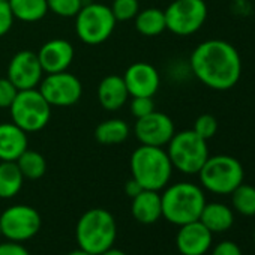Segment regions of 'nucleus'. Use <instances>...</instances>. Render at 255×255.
I'll list each match as a JSON object with an SVG mask.
<instances>
[{
  "label": "nucleus",
  "instance_id": "nucleus-7",
  "mask_svg": "<svg viewBox=\"0 0 255 255\" xmlns=\"http://www.w3.org/2000/svg\"><path fill=\"white\" fill-rule=\"evenodd\" d=\"M74 18L77 36L87 45H99L108 41L117 24L111 8L98 2L84 3Z\"/></svg>",
  "mask_w": 255,
  "mask_h": 255
},
{
  "label": "nucleus",
  "instance_id": "nucleus-9",
  "mask_svg": "<svg viewBox=\"0 0 255 255\" xmlns=\"http://www.w3.org/2000/svg\"><path fill=\"white\" fill-rule=\"evenodd\" d=\"M167 30L177 36L197 33L207 20L204 0H173L164 11Z\"/></svg>",
  "mask_w": 255,
  "mask_h": 255
},
{
  "label": "nucleus",
  "instance_id": "nucleus-32",
  "mask_svg": "<svg viewBox=\"0 0 255 255\" xmlns=\"http://www.w3.org/2000/svg\"><path fill=\"white\" fill-rule=\"evenodd\" d=\"M14 15L8 2H0V38H3L14 26Z\"/></svg>",
  "mask_w": 255,
  "mask_h": 255
},
{
  "label": "nucleus",
  "instance_id": "nucleus-19",
  "mask_svg": "<svg viewBox=\"0 0 255 255\" xmlns=\"http://www.w3.org/2000/svg\"><path fill=\"white\" fill-rule=\"evenodd\" d=\"M132 216L137 222L144 225H152L162 218V204L159 191L143 189L138 195L132 198L131 204Z\"/></svg>",
  "mask_w": 255,
  "mask_h": 255
},
{
  "label": "nucleus",
  "instance_id": "nucleus-20",
  "mask_svg": "<svg viewBox=\"0 0 255 255\" xmlns=\"http://www.w3.org/2000/svg\"><path fill=\"white\" fill-rule=\"evenodd\" d=\"M198 221L212 234L225 233L234 224V210L224 203H206Z\"/></svg>",
  "mask_w": 255,
  "mask_h": 255
},
{
  "label": "nucleus",
  "instance_id": "nucleus-10",
  "mask_svg": "<svg viewBox=\"0 0 255 255\" xmlns=\"http://www.w3.org/2000/svg\"><path fill=\"white\" fill-rule=\"evenodd\" d=\"M41 215L36 209L26 204H15L8 207L0 215V231L8 240L26 242L38 234L41 230Z\"/></svg>",
  "mask_w": 255,
  "mask_h": 255
},
{
  "label": "nucleus",
  "instance_id": "nucleus-23",
  "mask_svg": "<svg viewBox=\"0 0 255 255\" xmlns=\"http://www.w3.org/2000/svg\"><path fill=\"white\" fill-rule=\"evenodd\" d=\"M135 29L143 36H158L164 30H167L165 23V14L159 8H147L143 11H138V14L134 18Z\"/></svg>",
  "mask_w": 255,
  "mask_h": 255
},
{
  "label": "nucleus",
  "instance_id": "nucleus-4",
  "mask_svg": "<svg viewBox=\"0 0 255 255\" xmlns=\"http://www.w3.org/2000/svg\"><path fill=\"white\" fill-rule=\"evenodd\" d=\"M78 248L99 255L113 248L117 236L114 216L105 209H90L81 215L75 230Z\"/></svg>",
  "mask_w": 255,
  "mask_h": 255
},
{
  "label": "nucleus",
  "instance_id": "nucleus-35",
  "mask_svg": "<svg viewBox=\"0 0 255 255\" xmlns=\"http://www.w3.org/2000/svg\"><path fill=\"white\" fill-rule=\"evenodd\" d=\"M125 191H126L128 197L134 198L135 195H138V194L143 191V186H141V185H140L134 177H131L129 180L126 182V185H125Z\"/></svg>",
  "mask_w": 255,
  "mask_h": 255
},
{
  "label": "nucleus",
  "instance_id": "nucleus-1",
  "mask_svg": "<svg viewBox=\"0 0 255 255\" xmlns=\"http://www.w3.org/2000/svg\"><path fill=\"white\" fill-rule=\"evenodd\" d=\"M189 66L195 78L213 90H230L242 77V59L236 47L224 39H207L198 44Z\"/></svg>",
  "mask_w": 255,
  "mask_h": 255
},
{
  "label": "nucleus",
  "instance_id": "nucleus-33",
  "mask_svg": "<svg viewBox=\"0 0 255 255\" xmlns=\"http://www.w3.org/2000/svg\"><path fill=\"white\" fill-rule=\"evenodd\" d=\"M212 255H243V254L237 243L231 240H224V242H219L212 249Z\"/></svg>",
  "mask_w": 255,
  "mask_h": 255
},
{
  "label": "nucleus",
  "instance_id": "nucleus-30",
  "mask_svg": "<svg viewBox=\"0 0 255 255\" xmlns=\"http://www.w3.org/2000/svg\"><path fill=\"white\" fill-rule=\"evenodd\" d=\"M129 110L135 119L144 117L150 114L152 111H155V101L153 98H149V96H132Z\"/></svg>",
  "mask_w": 255,
  "mask_h": 255
},
{
  "label": "nucleus",
  "instance_id": "nucleus-36",
  "mask_svg": "<svg viewBox=\"0 0 255 255\" xmlns=\"http://www.w3.org/2000/svg\"><path fill=\"white\" fill-rule=\"evenodd\" d=\"M99 255H128V254H126V252H123V251H120V249L110 248V249H107L105 252H102V254H99Z\"/></svg>",
  "mask_w": 255,
  "mask_h": 255
},
{
  "label": "nucleus",
  "instance_id": "nucleus-12",
  "mask_svg": "<svg viewBox=\"0 0 255 255\" xmlns=\"http://www.w3.org/2000/svg\"><path fill=\"white\" fill-rule=\"evenodd\" d=\"M134 134L144 146L165 147L176 134V126L168 114L155 110L150 114L137 119Z\"/></svg>",
  "mask_w": 255,
  "mask_h": 255
},
{
  "label": "nucleus",
  "instance_id": "nucleus-6",
  "mask_svg": "<svg viewBox=\"0 0 255 255\" xmlns=\"http://www.w3.org/2000/svg\"><path fill=\"white\" fill-rule=\"evenodd\" d=\"M167 153L173 168L189 176L198 174L210 156L207 140L197 135L192 129L176 132L167 144Z\"/></svg>",
  "mask_w": 255,
  "mask_h": 255
},
{
  "label": "nucleus",
  "instance_id": "nucleus-37",
  "mask_svg": "<svg viewBox=\"0 0 255 255\" xmlns=\"http://www.w3.org/2000/svg\"><path fill=\"white\" fill-rule=\"evenodd\" d=\"M68 255H93V254H90V252H87V251H84V249L78 248V249H74V251H71Z\"/></svg>",
  "mask_w": 255,
  "mask_h": 255
},
{
  "label": "nucleus",
  "instance_id": "nucleus-15",
  "mask_svg": "<svg viewBox=\"0 0 255 255\" xmlns=\"http://www.w3.org/2000/svg\"><path fill=\"white\" fill-rule=\"evenodd\" d=\"M38 59L44 69V74H56L68 71L74 62V47L69 41L62 38H53L47 41L38 50Z\"/></svg>",
  "mask_w": 255,
  "mask_h": 255
},
{
  "label": "nucleus",
  "instance_id": "nucleus-31",
  "mask_svg": "<svg viewBox=\"0 0 255 255\" xmlns=\"http://www.w3.org/2000/svg\"><path fill=\"white\" fill-rule=\"evenodd\" d=\"M18 92L20 90L8 80V77L0 78V110H9Z\"/></svg>",
  "mask_w": 255,
  "mask_h": 255
},
{
  "label": "nucleus",
  "instance_id": "nucleus-2",
  "mask_svg": "<svg viewBox=\"0 0 255 255\" xmlns=\"http://www.w3.org/2000/svg\"><path fill=\"white\" fill-rule=\"evenodd\" d=\"M162 216L180 227L200 219L203 207L206 204V197L203 188L191 182H179L165 186L164 194H161Z\"/></svg>",
  "mask_w": 255,
  "mask_h": 255
},
{
  "label": "nucleus",
  "instance_id": "nucleus-14",
  "mask_svg": "<svg viewBox=\"0 0 255 255\" xmlns=\"http://www.w3.org/2000/svg\"><path fill=\"white\" fill-rule=\"evenodd\" d=\"M129 92V96H149L153 98L161 86L158 69L147 62H135L128 66L122 75Z\"/></svg>",
  "mask_w": 255,
  "mask_h": 255
},
{
  "label": "nucleus",
  "instance_id": "nucleus-21",
  "mask_svg": "<svg viewBox=\"0 0 255 255\" xmlns=\"http://www.w3.org/2000/svg\"><path fill=\"white\" fill-rule=\"evenodd\" d=\"M131 134V128L122 119H107L95 129V138L104 146H116L125 143Z\"/></svg>",
  "mask_w": 255,
  "mask_h": 255
},
{
  "label": "nucleus",
  "instance_id": "nucleus-5",
  "mask_svg": "<svg viewBox=\"0 0 255 255\" xmlns=\"http://www.w3.org/2000/svg\"><path fill=\"white\" fill-rule=\"evenodd\" d=\"M201 186L216 195H230L243 183L245 170L239 159L230 155L209 156L198 171Z\"/></svg>",
  "mask_w": 255,
  "mask_h": 255
},
{
  "label": "nucleus",
  "instance_id": "nucleus-25",
  "mask_svg": "<svg viewBox=\"0 0 255 255\" xmlns=\"http://www.w3.org/2000/svg\"><path fill=\"white\" fill-rule=\"evenodd\" d=\"M15 162H17L23 177L29 179V180H38L47 171V161L36 150L27 149L26 152L21 153V156Z\"/></svg>",
  "mask_w": 255,
  "mask_h": 255
},
{
  "label": "nucleus",
  "instance_id": "nucleus-24",
  "mask_svg": "<svg viewBox=\"0 0 255 255\" xmlns=\"http://www.w3.org/2000/svg\"><path fill=\"white\" fill-rule=\"evenodd\" d=\"M24 177L17 162L0 161V198H12L23 188Z\"/></svg>",
  "mask_w": 255,
  "mask_h": 255
},
{
  "label": "nucleus",
  "instance_id": "nucleus-8",
  "mask_svg": "<svg viewBox=\"0 0 255 255\" xmlns=\"http://www.w3.org/2000/svg\"><path fill=\"white\" fill-rule=\"evenodd\" d=\"M51 105L36 89L20 90L9 107L11 122L27 134L39 132L51 119Z\"/></svg>",
  "mask_w": 255,
  "mask_h": 255
},
{
  "label": "nucleus",
  "instance_id": "nucleus-34",
  "mask_svg": "<svg viewBox=\"0 0 255 255\" xmlns=\"http://www.w3.org/2000/svg\"><path fill=\"white\" fill-rule=\"evenodd\" d=\"M0 255H30V254L20 242L8 240L5 243H0Z\"/></svg>",
  "mask_w": 255,
  "mask_h": 255
},
{
  "label": "nucleus",
  "instance_id": "nucleus-29",
  "mask_svg": "<svg viewBox=\"0 0 255 255\" xmlns=\"http://www.w3.org/2000/svg\"><path fill=\"white\" fill-rule=\"evenodd\" d=\"M192 131L204 140H210L218 132V120L212 114H201L195 119Z\"/></svg>",
  "mask_w": 255,
  "mask_h": 255
},
{
  "label": "nucleus",
  "instance_id": "nucleus-28",
  "mask_svg": "<svg viewBox=\"0 0 255 255\" xmlns=\"http://www.w3.org/2000/svg\"><path fill=\"white\" fill-rule=\"evenodd\" d=\"M48 11L62 18H74L83 8V0H47Z\"/></svg>",
  "mask_w": 255,
  "mask_h": 255
},
{
  "label": "nucleus",
  "instance_id": "nucleus-26",
  "mask_svg": "<svg viewBox=\"0 0 255 255\" xmlns=\"http://www.w3.org/2000/svg\"><path fill=\"white\" fill-rule=\"evenodd\" d=\"M231 209L242 216H255V186L242 183L231 194Z\"/></svg>",
  "mask_w": 255,
  "mask_h": 255
},
{
  "label": "nucleus",
  "instance_id": "nucleus-38",
  "mask_svg": "<svg viewBox=\"0 0 255 255\" xmlns=\"http://www.w3.org/2000/svg\"><path fill=\"white\" fill-rule=\"evenodd\" d=\"M254 245H255V230H254Z\"/></svg>",
  "mask_w": 255,
  "mask_h": 255
},
{
  "label": "nucleus",
  "instance_id": "nucleus-17",
  "mask_svg": "<svg viewBox=\"0 0 255 255\" xmlns=\"http://www.w3.org/2000/svg\"><path fill=\"white\" fill-rule=\"evenodd\" d=\"M27 149V132H24L14 122L0 123V161L15 162Z\"/></svg>",
  "mask_w": 255,
  "mask_h": 255
},
{
  "label": "nucleus",
  "instance_id": "nucleus-22",
  "mask_svg": "<svg viewBox=\"0 0 255 255\" xmlns=\"http://www.w3.org/2000/svg\"><path fill=\"white\" fill-rule=\"evenodd\" d=\"M8 5L14 18L23 23L41 21L48 14L47 0H9Z\"/></svg>",
  "mask_w": 255,
  "mask_h": 255
},
{
  "label": "nucleus",
  "instance_id": "nucleus-11",
  "mask_svg": "<svg viewBox=\"0 0 255 255\" xmlns=\"http://www.w3.org/2000/svg\"><path fill=\"white\" fill-rule=\"evenodd\" d=\"M38 90L51 107H71L83 96L81 81L68 71L45 74Z\"/></svg>",
  "mask_w": 255,
  "mask_h": 255
},
{
  "label": "nucleus",
  "instance_id": "nucleus-13",
  "mask_svg": "<svg viewBox=\"0 0 255 255\" xmlns=\"http://www.w3.org/2000/svg\"><path fill=\"white\" fill-rule=\"evenodd\" d=\"M44 69L38 54L32 50H21L9 60L6 77L18 90L36 89L44 78Z\"/></svg>",
  "mask_w": 255,
  "mask_h": 255
},
{
  "label": "nucleus",
  "instance_id": "nucleus-27",
  "mask_svg": "<svg viewBox=\"0 0 255 255\" xmlns=\"http://www.w3.org/2000/svg\"><path fill=\"white\" fill-rule=\"evenodd\" d=\"M111 12L116 21H131L140 11L138 0H113Z\"/></svg>",
  "mask_w": 255,
  "mask_h": 255
},
{
  "label": "nucleus",
  "instance_id": "nucleus-16",
  "mask_svg": "<svg viewBox=\"0 0 255 255\" xmlns=\"http://www.w3.org/2000/svg\"><path fill=\"white\" fill-rule=\"evenodd\" d=\"M212 240V233L200 221H194L179 227L176 246L182 255H204L210 251Z\"/></svg>",
  "mask_w": 255,
  "mask_h": 255
},
{
  "label": "nucleus",
  "instance_id": "nucleus-3",
  "mask_svg": "<svg viewBox=\"0 0 255 255\" xmlns=\"http://www.w3.org/2000/svg\"><path fill=\"white\" fill-rule=\"evenodd\" d=\"M132 177L143 186V189L161 191L168 186L173 165L164 147L144 146L137 147L129 161Z\"/></svg>",
  "mask_w": 255,
  "mask_h": 255
},
{
  "label": "nucleus",
  "instance_id": "nucleus-39",
  "mask_svg": "<svg viewBox=\"0 0 255 255\" xmlns=\"http://www.w3.org/2000/svg\"><path fill=\"white\" fill-rule=\"evenodd\" d=\"M0 2H9V0H0Z\"/></svg>",
  "mask_w": 255,
  "mask_h": 255
},
{
  "label": "nucleus",
  "instance_id": "nucleus-40",
  "mask_svg": "<svg viewBox=\"0 0 255 255\" xmlns=\"http://www.w3.org/2000/svg\"><path fill=\"white\" fill-rule=\"evenodd\" d=\"M0 236H2V231H0Z\"/></svg>",
  "mask_w": 255,
  "mask_h": 255
},
{
  "label": "nucleus",
  "instance_id": "nucleus-18",
  "mask_svg": "<svg viewBox=\"0 0 255 255\" xmlns=\"http://www.w3.org/2000/svg\"><path fill=\"white\" fill-rule=\"evenodd\" d=\"M128 99H129V92L122 75L111 74L101 80L98 86V101L104 110L117 111L128 102Z\"/></svg>",
  "mask_w": 255,
  "mask_h": 255
}]
</instances>
